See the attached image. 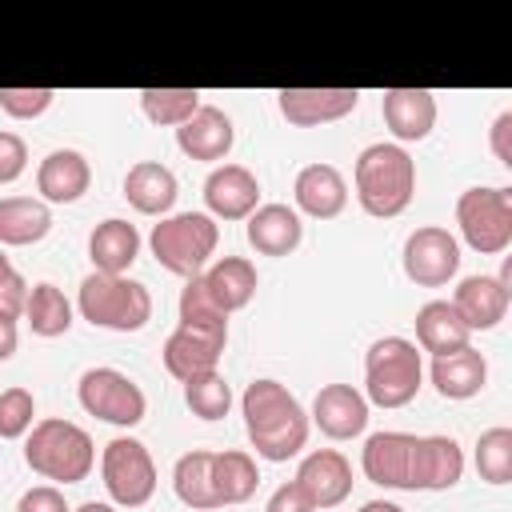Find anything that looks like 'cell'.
<instances>
[{
	"label": "cell",
	"instance_id": "1",
	"mask_svg": "<svg viewBox=\"0 0 512 512\" xmlns=\"http://www.w3.org/2000/svg\"><path fill=\"white\" fill-rule=\"evenodd\" d=\"M360 468L372 484L396 492H444L464 476V452L452 436L372 432L360 448Z\"/></svg>",
	"mask_w": 512,
	"mask_h": 512
},
{
	"label": "cell",
	"instance_id": "2",
	"mask_svg": "<svg viewBox=\"0 0 512 512\" xmlns=\"http://www.w3.org/2000/svg\"><path fill=\"white\" fill-rule=\"evenodd\" d=\"M240 412L256 456L272 464L292 460L308 444V412L280 380H252L240 396Z\"/></svg>",
	"mask_w": 512,
	"mask_h": 512
},
{
	"label": "cell",
	"instance_id": "3",
	"mask_svg": "<svg viewBox=\"0 0 512 512\" xmlns=\"http://www.w3.org/2000/svg\"><path fill=\"white\" fill-rule=\"evenodd\" d=\"M356 200L368 216L392 220L412 204L416 192V164L400 144H368L356 156Z\"/></svg>",
	"mask_w": 512,
	"mask_h": 512
},
{
	"label": "cell",
	"instance_id": "4",
	"mask_svg": "<svg viewBox=\"0 0 512 512\" xmlns=\"http://www.w3.org/2000/svg\"><path fill=\"white\" fill-rule=\"evenodd\" d=\"M24 460L44 480L80 484L96 464V448H92V436L80 424L48 416V420L32 424V432L24 440Z\"/></svg>",
	"mask_w": 512,
	"mask_h": 512
},
{
	"label": "cell",
	"instance_id": "5",
	"mask_svg": "<svg viewBox=\"0 0 512 512\" xmlns=\"http://www.w3.org/2000/svg\"><path fill=\"white\" fill-rule=\"evenodd\" d=\"M76 308L92 328H108V332H140L152 320L148 288L140 280L108 276V272H88L80 280Z\"/></svg>",
	"mask_w": 512,
	"mask_h": 512
},
{
	"label": "cell",
	"instance_id": "6",
	"mask_svg": "<svg viewBox=\"0 0 512 512\" xmlns=\"http://www.w3.org/2000/svg\"><path fill=\"white\" fill-rule=\"evenodd\" d=\"M424 380V364L412 340L380 336L364 352V400L376 408H404L416 400Z\"/></svg>",
	"mask_w": 512,
	"mask_h": 512
},
{
	"label": "cell",
	"instance_id": "7",
	"mask_svg": "<svg viewBox=\"0 0 512 512\" xmlns=\"http://www.w3.org/2000/svg\"><path fill=\"white\" fill-rule=\"evenodd\" d=\"M220 244V228L208 212H176V216H164L152 236H148V248L152 256L160 260V268L192 280L208 268V256L216 252Z\"/></svg>",
	"mask_w": 512,
	"mask_h": 512
},
{
	"label": "cell",
	"instance_id": "8",
	"mask_svg": "<svg viewBox=\"0 0 512 512\" xmlns=\"http://www.w3.org/2000/svg\"><path fill=\"white\" fill-rule=\"evenodd\" d=\"M456 224L472 252L500 256L512 244V188H464L456 200Z\"/></svg>",
	"mask_w": 512,
	"mask_h": 512
},
{
	"label": "cell",
	"instance_id": "9",
	"mask_svg": "<svg viewBox=\"0 0 512 512\" xmlns=\"http://www.w3.org/2000/svg\"><path fill=\"white\" fill-rule=\"evenodd\" d=\"M100 476H104V488L116 508H140L156 492V464H152L148 448L132 436H116L104 444Z\"/></svg>",
	"mask_w": 512,
	"mask_h": 512
},
{
	"label": "cell",
	"instance_id": "10",
	"mask_svg": "<svg viewBox=\"0 0 512 512\" xmlns=\"http://www.w3.org/2000/svg\"><path fill=\"white\" fill-rule=\"evenodd\" d=\"M80 408L96 420H108L116 428H132L144 420L148 400L140 392V384L132 376H124L120 368H88L76 384Z\"/></svg>",
	"mask_w": 512,
	"mask_h": 512
},
{
	"label": "cell",
	"instance_id": "11",
	"mask_svg": "<svg viewBox=\"0 0 512 512\" xmlns=\"http://www.w3.org/2000/svg\"><path fill=\"white\" fill-rule=\"evenodd\" d=\"M404 276L420 288H444L456 272H460V240L448 228L424 224L416 232H408L404 240Z\"/></svg>",
	"mask_w": 512,
	"mask_h": 512
},
{
	"label": "cell",
	"instance_id": "12",
	"mask_svg": "<svg viewBox=\"0 0 512 512\" xmlns=\"http://www.w3.org/2000/svg\"><path fill=\"white\" fill-rule=\"evenodd\" d=\"M360 104L356 88H280L276 92V108L288 124L296 128H316L328 120L348 116Z\"/></svg>",
	"mask_w": 512,
	"mask_h": 512
},
{
	"label": "cell",
	"instance_id": "13",
	"mask_svg": "<svg viewBox=\"0 0 512 512\" xmlns=\"http://www.w3.org/2000/svg\"><path fill=\"white\" fill-rule=\"evenodd\" d=\"M208 216L220 220H248L260 208V180L244 164H216L204 180Z\"/></svg>",
	"mask_w": 512,
	"mask_h": 512
},
{
	"label": "cell",
	"instance_id": "14",
	"mask_svg": "<svg viewBox=\"0 0 512 512\" xmlns=\"http://www.w3.org/2000/svg\"><path fill=\"white\" fill-rule=\"evenodd\" d=\"M508 300H512V288L500 276L476 272V276H464L456 284V292H452L448 304L468 324V332H488V328H496L508 316Z\"/></svg>",
	"mask_w": 512,
	"mask_h": 512
},
{
	"label": "cell",
	"instance_id": "15",
	"mask_svg": "<svg viewBox=\"0 0 512 512\" xmlns=\"http://www.w3.org/2000/svg\"><path fill=\"white\" fill-rule=\"evenodd\" d=\"M292 480L308 492V500L316 504V512L320 508H336L352 492V464L336 448H316V452H308L300 460V468H296Z\"/></svg>",
	"mask_w": 512,
	"mask_h": 512
},
{
	"label": "cell",
	"instance_id": "16",
	"mask_svg": "<svg viewBox=\"0 0 512 512\" xmlns=\"http://www.w3.org/2000/svg\"><path fill=\"white\" fill-rule=\"evenodd\" d=\"M228 344V332H208V328H176L168 340H164V368L188 384L192 376H204V372H216L220 364V352Z\"/></svg>",
	"mask_w": 512,
	"mask_h": 512
},
{
	"label": "cell",
	"instance_id": "17",
	"mask_svg": "<svg viewBox=\"0 0 512 512\" xmlns=\"http://www.w3.org/2000/svg\"><path fill=\"white\" fill-rule=\"evenodd\" d=\"M312 424L328 440H352L368 428V400L352 384H324L312 400Z\"/></svg>",
	"mask_w": 512,
	"mask_h": 512
},
{
	"label": "cell",
	"instance_id": "18",
	"mask_svg": "<svg viewBox=\"0 0 512 512\" xmlns=\"http://www.w3.org/2000/svg\"><path fill=\"white\" fill-rule=\"evenodd\" d=\"M380 116L400 144L424 140L436 124V96L428 88H384Z\"/></svg>",
	"mask_w": 512,
	"mask_h": 512
},
{
	"label": "cell",
	"instance_id": "19",
	"mask_svg": "<svg viewBox=\"0 0 512 512\" xmlns=\"http://www.w3.org/2000/svg\"><path fill=\"white\" fill-rule=\"evenodd\" d=\"M232 140H236V128H232L228 112L216 108V104H200V108L192 112V120H184V124L176 128L180 152L192 156V160H204V164L224 160V156L232 152Z\"/></svg>",
	"mask_w": 512,
	"mask_h": 512
},
{
	"label": "cell",
	"instance_id": "20",
	"mask_svg": "<svg viewBox=\"0 0 512 512\" xmlns=\"http://www.w3.org/2000/svg\"><path fill=\"white\" fill-rule=\"evenodd\" d=\"M88 184H92V168L76 148H56L36 168V192L44 204H76L88 192Z\"/></svg>",
	"mask_w": 512,
	"mask_h": 512
},
{
	"label": "cell",
	"instance_id": "21",
	"mask_svg": "<svg viewBox=\"0 0 512 512\" xmlns=\"http://www.w3.org/2000/svg\"><path fill=\"white\" fill-rule=\"evenodd\" d=\"M292 196H296V212H304L312 220H332L348 204V184H344L340 168H332V164H308V168L296 172Z\"/></svg>",
	"mask_w": 512,
	"mask_h": 512
},
{
	"label": "cell",
	"instance_id": "22",
	"mask_svg": "<svg viewBox=\"0 0 512 512\" xmlns=\"http://www.w3.org/2000/svg\"><path fill=\"white\" fill-rule=\"evenodd\" d=\"M248 244L260 252V256H288L300 248L304 240V224H300V212L288 208V204H260L252 216H248Z\"/></svg>",
	"mask_w": 512,
	"mask_h": 512
},
{
	"label": "cell",
	"instance_id": "23",
	"mask_svg": "<svg viewBox=\"0 0 512 512\" xmlns=\"http://www.w3.org/2000/svg\"><path fill=\"white\" fill-rule=\"evenodd\" d=\"M200 280H204L208 296L216 300V308H220L224 316H232V312L248 308V304H252V296H256V284H260L256 264H252V260H244V256H220L212 268H204V272H200Z\"/></svg>",
	"mask_w": 512,
	"mask_h": 512
},
{
	"label": "cell",
	"instance_id": "24",
	"mask_svg": "<svg viewBox=\"0 0 512 512\" xmlns=\"http://www.w3.org/2000/svg\"><path fill=\"white\" fill-rule=\"evenodd\" d=\"M432 384L444 400H472L484 384H488V360L484 352H476L472 344L432 356Z\"/></svg>",
	"mask_w": 512,
	"mask_h": 512
},
{
	"label": "cell",
	"instance_id": "25",
	"mask_svg": "<svg viewBox=\"0 0 512 512\" xmlns=\"http://www.w3.org/2000/svg\"><path fill=\"white\" fill-rule=\"evenodd\" d=\"M88 256H92V272L124 276L136 264V256H140V232H136V224H128L120 216L96 224L92 236H88Z\"/></svg>",
	"mask_w": 512,
	"mask_h": 512
},
{
	"label": "cell",
	"instance_id": "26",
	"mask_svg": "<svg viewBox=\"0 0 512 512\" xmlns=\"http://www.w3.org/2000/svg\"><path fill=\"white\" fill-rule=\"evenodd\" d=\"M124 200L144 216H164L176 204V176L160 160H136L124 176Z\"/></svg>",
	"mask_w": 512,
	"mask_h": 512
},
{
	"label": "cell",
	"instance_id": "27",
	"mask_svg": "<svg viewBox=\"0 0 512 512\" xmlns=\"http://www.w3.org/2000/svg\"><path fill=\"white\" fill-rule=\"evenodd\" d=\"M416 340L424 352L432 356H444V352H456L472 340L468 324L456 316V308L448 300H428L420 312H416Z\"/></svg>",
	"mask_w": 512,
	"mask_h": 512
},
{
	"label": "cell",
	"instance_id": "28",
	"mask_svg": "<svg viewBox=\"0 0 512 512\" xmlns=\"http://www.w3.org/2000/svg\"><path fill=\"white\" fill-rule=\"evenodd\" d=\"M52 228V212L44 200L32 196H4L0 200V244L8 248H24L44 240Z\"/></svg>",
	"mask_w": 512,
	"mask_h": 512
},
{
	"label": "cell",
	"instance_id": "29",
	"mask_svg": "<svg viewBox=\"0 0 512 512\" xmlns=\"http://www.w3.org/2000/svg\"><path fill=\"white\" fill-rule=\"evenodd\" d=\"M172 488L180 496V504L196 508V512H208V508H220L216 500V488H212V452L204 448H192L176 460L172 468Z\"/></svg>",
	"mask_w": 512,
	"mask_h": 512
},
{
	"label": "cell",
	"instance_id": "30",
	"mask_svg": "<svg viewBox=\"0 0 512 512\" xmlns=\"http://www.w3.org/2000/svg\"><path fill=\"white\" fill-rule=\"evenodd\" d=\"M260 484V472H256V460L240 448H228V452H212V488H216V500L220 504H244Z\"/></svg>",
	"mask_w": 512,
	"mask_h": 512
},
{
	"label": "cell",
	"instance_id": "31",
	"mask_svg": "<svg viewBox=\"0 0 512 512\" xmlns=\"http://www.w3.org/2000/svg\"><path fill=\"white\" fill-rule=\"evenodd\" d=\"M24 320H28V328H32L36 336L52 340V336H64V332L72 328V304H68V296H64L56 284L40 280V284L28 288Z\"/></svg>",
	"mask_w": 512,
	"mask_h": 512
},
{
	"label": "cell",
	"instance_id": "32",
	"mask_svg": "<svg viewBox=\"0 0 512 512\" xmlns=\"http://www.w3.org/2000/svg\"><path fill=\"white\" fill-rule=\"evenodd\" d=\"M140 108H144V116L152 124L180 128L200 108V92L196 88H144L140 92Z\"/></svg>",
	"mask_w": 512,
	"mask_h": 512
},
{
	"label": "cell",
	"instance_id": "33",
	"mask_svg": "<svg viewBox=\"0 0 512 512\" xmlns=\"http://www.w3.org/2000/svg\"><path fill=\"white\" fill-rule=\"evenodd\" d=\"M184 404L200 420H224L228 408H232V388L220 372H204V376H192L184 384Z\"/></svg>",
	"mask_w": 512,
	"mask_h": 512
},
{
	"label": "cell",
	"instance_id": "34",
	"mask_svg": "<svg viewBox=\"0 0 512 512\" xmlns=\"http://www.w3.org/2000/svg\"><path fill=\"white\" fill-rule=\"evenodd\" d=\"M476 472L488 484H508L512 480V428H488L476 440Z\"/></svg>",
	"mask_w": 512,
	"mask_h": 512
},
{
	"label": "cell",
	"instance_id": "35",
	"mask_svg": "<svg viewBox=\"0 0 512 512\" xmlns=\"http://www.w3.org/2000/svg\"><path fill=\"white\" fill-rule=\"evenodd\" d=\"M180 324L184 328H208V332H228V316L216 308V300L208 296L204 280L192 276L180 288Z\"/></svg>",
	"mask_w": 512,
	"mask_h": 512
},
{
	"label": "cell",
	"instance_id": "36",
	"mask_svg": "<svg viewBox=\"0 0 512 512\" xmlns=\"http://www.w3.org/2000/svg\"><path fill=\"white\" fill-rule=\"evenodd\" d=\"M32 416H36V400L28 388H4L0 392V436L4 440H20L32 432Z\"/></svg>",
	"mask_w": 512,
	"mask_h": 512
},
{
	"label": "cell",
	"instance_id": "37",
	"mask_svg": "<svg viewBox=\"0 0 512 512\" xmlns=\"http://www.w3.org/2000/svg\"><path fill=\"white\" fill-rule=\"evenodd\" d=\"M56 92L52 88H0V108L12 116V120H32V116H44L52 108Z\"/></svg>",
	"mask_w": 512,
	"mask_h": 512
},
{
	"label": "cell",
	"instance_id": "38",
	"mask_svg": "<svg viewBox=\"0 0 512 512\" xmlns=\"http://www.w3.org/2000/svg\"><path fill=\"white\" fill-rule=\"evenodd\" d=\"M28 168V144L16 132H0V184H12Z\"/></svg>",
	"mask_w": 512,
	"mask_h": 512
},
{
	"label": "cell",
	"instance_id": "39",
	"mask_svg": "<svg viewBox=\"0 0 512 512\" xmlns=\"http://www.w3.org/2000/svg\"><path fill=\"white\" fill-rule=\"evenodd\" d=\"M16 512H72L56 484H36L16 500Z\"/></svg>",
	"mask_w": 512,
	"mask_h": 512
},
{
	"label": "cell",
	"instance_id": "40",
	"mask_svg": "<svg viewBox=\"0 0 512 512\" xmlns=\"http://www.w3.org/2000/svg\"><path fill=\"white\" fill-rule=\"evenodd\" d=\"M264 512H316V504L308 500V492H304L296 480H288V484H280V488L268 496Z\"/></svg>",
	"mask_w": 512,
	"mask_h": 512
},
{
	"label": "cell",
	"instance_id": "41",
	"mask_svg": "<svg viewBox=\"0 0 512 512\" xmlns=\"http://www.w3.org/2000/svg\"><path fill=\"white\" fill-rule=\"evenodd\" d=\"M488 140H492V152H496V160H500L504 168H512V112H500V116L492 120V132H488Z\"/></svg>",
	"mask_w": 512,
	"mask_h": 512
},
{
	"label": "cell",
	"instance_id": "42",
	"mask_svg": "<svg viewBox=\"0 0 512 512\" xmlns=\"http://www.w3.org/2000/svg\"><path fill=\"white\" fill-rule=\"evenodd\" d=\"M16 320L8 308H0V360H12L16 356V344H20V332H16Z\"/></svg>",
	"mask_w": 512,
	"mask_h": 512
},
{
	"label": "cell",
	"instance_id": "43",
	"mask_svg": "<svg viewBox=\"0 0 512 512\" xmlns=\"http://www.w3.org/2000/svg\"><path fill=\"white\" fill-rule=\"evenodd\" d=\"M12 276H16V268H12V260L4 256V248H0V292L12 284Z\"/></svg>",
	"mask_w": 512,
	"mask_h": 512
},
{
	"label": "cell",
	"instance_id": "44",
	"mask_svg": "<svg viewBox=\"0 0 512 512\" xmlns=\"http://www.w3.org/2000/svg\"><path fill=\"white\" fill-rule=\"evenodd\" d=\"M360 512H404V508L392 500H368V504H360Z\"/></svg>",
	"mask_w": 512,
	"mask_h": 512
},
{
	"label": "cell",
	"instance_id": "45",
	"mask_svg": "<svg viewBox=\"0 0 512 512\" xmlns=\"http://www.w3.org/2000/svg\"><path fill=\"white\" fill-rule=\"evenodd\" d=\"M76 512H116V504H100V500H88V504H80Z\"/></svg>",
	"mask_w": 512,
	"mask_h": 512
}]
</instances>
